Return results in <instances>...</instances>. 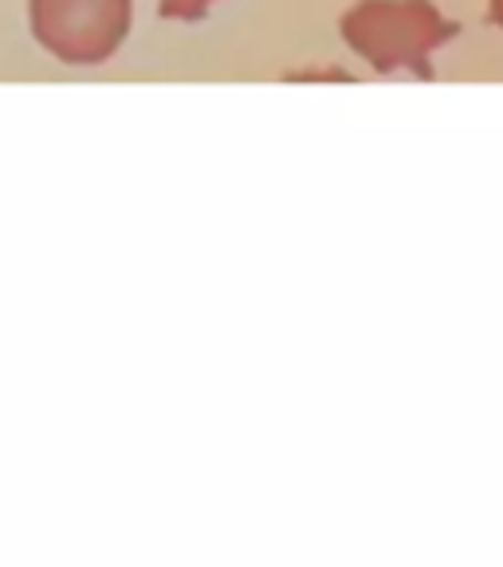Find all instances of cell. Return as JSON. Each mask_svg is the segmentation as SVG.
<instances>
[{"label": "cell", "mask_w": 503, "mask_h": 567, "mask_svg": "<svg viewBox=\"0 0 503 567\" xmlns=\"http://www.w3.org/2000/svg\"><path fill=\"white\" fill-rule=\"evenodd\" d=\"M343 40L374 71H421L429 75V55L457 35V24L441 17L433 0H358L338 20Z\"/></svg>", "instance_id": "6da1fadb"}, {"label": "cell", "mask_w": 503, "mask_h": 567, "mask_svg": "<svg viewBox=\"0 0 503 567\" xmlns=\"http://www.w3.org/2000/svg\"><path fill=\"white\" fill-rule=\"evenodd\" d=\"M32 32L55 60L95 68L130 32V0H32Z\"/></svg>", "instance_id": "7a4b0ae2"}, {"label": "cell", "mask_w": 503, "mask_h": 567, "mask_svg": "<svg viewBox=\"0 0 503 567\" xmlns=\"http://www.w3.org/2000/svg\"><path fill=\"white\" fill-rule=\"evenodd\" d=\"M217 0H161V17L166 20H201Z\"/></svg>", "instance_id": "3957f363"}, {"label": "cell", "mask_w": 503, "mask_h": 567, "mask_svg": "<svg viewBox=\"0 0 503 567\" xmlns=\"http://www.w3.org/2000/svg\"><path fill=\"white\" fill-rule=\"evenodd\" d=\"M488 20L495 28H503V0H488Z\"/></svg>", "instance_id": "277c9868"}]
</instances>
